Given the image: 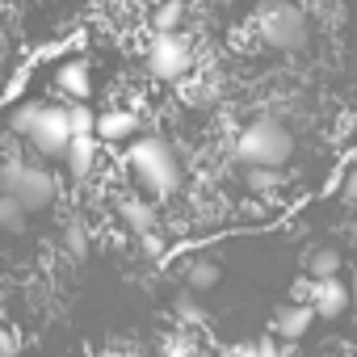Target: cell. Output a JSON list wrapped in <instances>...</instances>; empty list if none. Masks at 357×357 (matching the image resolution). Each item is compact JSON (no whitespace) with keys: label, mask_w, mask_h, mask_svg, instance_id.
Returning a JSON list of instances; mask_svg holds the SVG:
<instances>
[{"label":"cell","mask_w":357,"mask_h":357,"mask_svg":"<svg viewBox=\"0 0 357 357\" xmlns=\"http://www.w3.org/2000/svg\"><path fill=\"white\" fill-rule=\"evenodd\" d=\"M349 240H353V244H357V223H353V236H349Z\"/></svg>","instance_id":"obj_28"},{"label":"cell","mask_w":357,"mask_h":357,"mask_svg":"<svg viewBox=\"0 0 357 357\" xmlns=\"http://www.w3.org/2000/svg\"><path fill=\"white\" fill-rule=\"evenodd\" d=\"M9 126L17 135H26L38 147V155H47V160H63L72 147V122H68V109H59V105H34L30 101V105L13 109Z\"/></svg>","instance_id":"obj_1"},{"label":"cell","mask_w":357,"mask_h":357,"mask_svg":"<svg viewBox=\"0 0 357 357\" xmlns=\"http://www.w3.org/2000/svg\"><path fill=\"white\" fill-rule=\"evenodd\" d=\"M68 168H72V176H80V181H84V176L93 172V139H72V147H68Z\"/></svg>","instance_id":"obj_13"},{"label":"cell","mask_w":357,"mask_h":357,"mask_svg":"<svg viewBox=\"0 0 357 357\" xmlns=\"http://www.w3.org/2000/svg\"><path fill=\"white\" fill-rule=\"evenodd\" d=\"M244 181H248V190L269 194V190L282 185V172H278V168H248V172H244Z\"/></svg>","instance_id":"obj_18"},{"label":"cell","mask_w":357,"mask_h":357,"mask_svg":"<svg viewBox=\"0 0 357 357\" xmlns=\"http://www.w3.org/2000/svg\"><path fill=\"white\" fill-rule=\"evenodd\" d=\"M353 307H357V278H353Z\"/></svg>","instance_id":"obj_27"},{"label":"cell","mask_w":357,"mask_h":357,"mask_svg":"<svg viewBox=\"0 0 357 357\" xmlns=\"http://www.w3.org/2000/svg\"><path fill=\"white\" fill-rule=\"evenodd\" d=\"M68 248H72L76 257H84V252H89V231H84V227H72V231H68Z\"/></svg>","instance_id":"obj_22"},{"label":"cell","mask_w":357,"mask_h":357,"mask_svg":"<svg viewBox=\"0 0 357 357\" xmlns=\"http://www.w3.org/2000/svg\"><path fill=\"white\" fill-rule=\"evenodd\" d=\"M344 198H357V172L344 176Z\"/></svg>","instance_id":"obj_26"},{"label":"cell","mask_w":357,"mask_h":357,"mask_svg":"<svg viewBox=\"0 0 357 357\" xmlns=\"http://www.w3.org/2000/svg\"><path fill=\"white\" fill-rule=\"evenodd\" d=\"M147 63H151V72L160 76V80H181L185 72H190V63H194V55H190V43L181 38V34H155V43H151V51H147Z\"/></svg>","instance_id":"obj_6"},{"label":"cell","mask_w":357,"mask_h":357,"mask_svg":"<svg viewBox=\"0 0 357 357\" xmlns=\"http://www.w3.org/2000/svg\"><path fill=\"white\" fill-rule=\"evenodd\" d=\"M227 357H278V344L273 336H261V340H240L227 349Z\"/></svg>","instance_id":"obj_16"},{"label":"cell","mask_w":357,"mask_h":357,"mask_svg":"<svg viewBox=\"0 0 357 357\" xmlns=\"http://www.w3.org/2000/svg\"><path fill=\"white\" fill-rule=\"evenodd\" d=\"M257 34H261V43L265 47H273V51H303L307 47V17H303V9H294V5H265L261 13H257Z\"/></svg>","instance_id":"obj_5"},{"label":"cell","mask_w":357,"mask_h":357,"mask_svg":"<svg viewBox=\"0 0 357 357\" xmlns=\"http://www.w3.org/2000/svg\"><path fill=\"white\" fill-rule=\"evenodd\" d=\"M206 97H211L206 84H181V101L185 105H206Z\"/></svg>","instance_id":"obj_20"},{"label":"cell","mask_w":357,"mask_h":357,"mask_svg":"<svg viewBox=\"0 0 357 357\" xmlns=\"http://www.w3.org/2000/svg\"><path fill=\"white\" fill-rule=\"evenodd\" d=\"M68 122H72V139H93L97 135V118L89 114V105H72Z\"/></svg>","instance_id":"obj_17"},{"label":"cell","mask_w":357,"mask_h":357,"mask_svg":"<svg viewBox=\"0 0 357 357\" xmlns=\"http://www.w3.org/2000/svg\"><path fill=\"white\" fill-rule=\"evenodd\" d=\"M176 315H181L185 324H206V311H202L190 294H176Z\"/></svg>","instance_id":"obj_19"},{"label":"cell","mask_w":357,"mask_h":357,"mask_svg":"<svg viewBox=\"0 0 357 357\" xmlns=\"http://www.w3.org/2000/svg\"><path fill=\"white\" fill-rule=\"evenodd\" d=\"M130 168L143 181V190L155 194V198H168V194H176V185H181V164H176V151L160 135H143V139L130 143Z\"/></svg>","instance_id":"obj_2"},{"label":"cell","mask_w":357,"mask_h":357,"mask_svg":"<svg viewBox=\"0 0 357 357\" xmlns=\"http://www.w3.org/2000/svg\"><path fill=\"white\" fill-rule=\"evenodd\" d=\"M185 286H190V290H211V286H219V265L206 261V257H194V261L185 265Z\"/></svg>","instance_id":"obj_12"},{"label":"cell","mask_w":357,"mask_h":357,"mask_svg":"<svg viewBox=\"0 0 357 357\" xmlns=\"http://www.w3.org/2000/svg\"><path fill=\"white\" fill-rule=\"evenodd\" d=\"M26 215H30V211H26L17 198L0 194V231H13V236H17V231L26 227Z\"/></svg>","instance_id":"obj_15"},{"label":"cell","mask_w":357,"mask_h":357,"mask_svg":"<svg viewBox=\"0 0 357 357\" xmlns=\"http://www.w3.org/2000/svg\"><path fill=\"white\" fill-rule=\"evenodd\" d=\"M336 269H340V252H336V248H315L311 261H307L311 282H319V278H336Z\"/></svg>","instance_id":"obj_14"},{"label":"cell","mask_w":357,"mask_h":357,"mask_svg":"<svg viewBox=\"0 0 357 357\" xmlns=\"http://www.w3.org/2000/svg\"><path fill=\"white\" fill-rule=\"evenodd\" d=\"M311 319H315V311H311V307L290 303V307H282V311L273 315V332H278V336H286V340H298V336H307Z\"/></svg>","instance_id":"obj_9"},{"label":"cell","mask_w":357,"mask_h":357,"mask_svg":"<svg viewBox=\"0 0 357 357\" xmlns=\"http://www.w3.org/2000/svg\"><path fill=\"white\" fill-rule=\"evenodd\" d=\"M139 244H143V252H147V257H160V252H164V240H160L155 231H147V236H139Z\"/></svg>","instance_id":"obj_24"},{"label":"cell","mask_w":357,"mask_h":357,"mask_svg":"<svg viewBox=\"0 0 357 357\" xmlns=\"http://www.w3.org/2000/svg\"><path fill=\"white\" fill-rule=\"evenodd\" d=\"M164 357H194V349H190L185 340H168V344H164Z\"/></svg>","instance_id":"obj_25"},{"label":"cell","mask_w":357,"mask_h":357,"mask_svg":"<svg viewBox=\"0 0 357 357\" xmlns=\"http://www.w3.org/2000/svg\"><path fill=\"white\" fill-rule=\"evenodd\" d=\"M0 357H17V336L9 328H0Z\"/></svg>","instance_id":"obj_23"},{"label":"cell","mask_w":357,"mask_h":357,"mask_svg":"<svg viewBox=\"0 0 357 357\" xmlns=\"http://www.w3.org/2000/svg\"><path fill=\"white\" fill-rule=\"evenodd\" d=\"M349 298H353V290H349V286H340L336 278H319V282H311V294H307L311 311H315V315H324V319H336V315L349 307Z\"/></svg>","instance_id":"obj_7"},{"label":"cell","mask_w":357,"mask_h":357,"mask_svg":"<svg viewBox=\"0 0 357 357\" xmlns=\"http://www.w3.org/2000/svg\"><path fill=\"white\" fill-rule=\"evenodd\" d=\"M0 194L17 198L26 211H47L59 198V181L47 168H34L26 160H5L0 164Z\"/></svg>","instance_id":"obj_4"},{"label":"cell","mask_w":357,"mask_h":357,"mask_svg":"<svg viewBox=\"0 0 357 357\" xmlns=\"http://www.w3.org/2000/svg\"><path fill=\"white\" fill-rule=\"evenodd\" d=\"M290 151H294V135H290V126L278 122V118H257V122L244 126L240 139H236V155H240L248 168H278V164L290 160Z\"/></svg>","instance_id":"obj_3"},{"label":"cell","mask_w":357,"mask_h":357,"mask_svg":"<svg viewBox=\"0 0 357 357\" xmlns=\"http://www.w3.org/2000/svg\"><path fill=\"white\" fill-rule=\"evenodd\" d=\"M118 211H122V223H126L135 236L155 231V206H151V202H143V198H122Z\"/></svg>","instance_id":"obj_10"},{"label":"cell","mask_w":357,"mask_h":357,"mask_svg":"<svg viewBox=\"0 0 357 357\" xmlns=\"http://www.w3.org/2000/svg\"><path fill=\"white\" fill-rule=\"evenodd\" d=\"M55 84H59V93H68V97H76V101H89V93H93L89 63H84V59L59 63V68H55Z\"/></svg>","instance_id":"obj_8"},{"label":"cell","mask_w":357,"mask_h":357,"mask_svg":"<svg viewBox=\"0 0 357 357\" xmlns=\"http://www.w3.org/2000/svg\"><path fill=\"white\" fill-rule=\"evenodd\" d=\"M176 17H181V9H176V5L160 9V17H155V34H168V30L176 26Z\"/></svg>","instance_id":"obj_21"},{"label":"cell","mask_w":357,"mask_h":357,"mask_svg":"<svg viewBox=\"0 0 357 357\" xmlns=\"http://www.w3.org/2000/svg\"><path fill=\"white\" fill-rule=\"evenodd\" d=\"M135 130H139V118L130 109H109V114L97 118V135L101 139H130Z\"/></svg>","instance_id":"obj_11"}]
</instances>
